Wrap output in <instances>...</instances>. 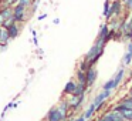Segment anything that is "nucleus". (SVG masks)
<instances>
[{"mask_svg": "<svg viewBox=\"0 0 132 121\" xmlns=\"http://www.w3.org/2000/svg\"><path fill=\"white\" fill-rule=\"evenodd\" d=\"M115 111H118L121 115L123 117V120H128V121H132V108L131 107H126L123 104L115 107Z\"/></svg>", "mask_w": 132, "mask_h": 121, "instance_id": "obj_1", "label": "nucleus"}, {"mask_svg": "<svg viewBox=\"0 0 132 121\" xmlns=\"http://www.w3.org/2000/svg\"><path fill=\"white\" fill-rule=\"evenodd\" d=\"M24 12H26V7L21 6V4H16L14 9H13V19L14 21H23L24 20Z\"/></svg>", "mask_w": 132, "mask_h": 121, "instance_id": "obj_2", "label": "nucleus"}, {"mask_svg": "<svg viewBox=\"0 0 132 121\" xmlns=\"http://www.w3.org/2000/svg\"><path fill=\"white\" fill-rule=\"evenodd\" d=\"M65 115L60 111V108H53L48 112V121H63Z\"/></svg>", "mask_w": 132, "mask_h": 121, "instance_id": "obj_3", "label": "nucleus"}, {"mask_svg": "<svg viewBox=\"0 0 132 121\" xmlns=\"http://www.w3.org/2000/svg\"><path fill=\"white\" fill-rule=\"evenodd\" d=\"M108 97H109V91H108V90H104V91L101 93V94H98V95H97V98L94 100V103H92L91 105L94 107L95 110H97V108H98V105H101V104H102Z\"/></svg>", "mask_w": 132, "mask_h": 121, "instance_id": "obj_4", "label": "nucleus"}, {"mask_svg": "<svg viewBox=\"0 0 132 121\" xmlns=\"http://www.w3.org/2000/svg\"><path fill=\"white\" fill-rule=\"evenodd\" d=\"M6 30H7V34H9L10 39L17 37V34H19V27H17V24H16V21H13L12 24H9V26L6 27Z\"/></svg>", "mask_w": 132, "mask_h": 121, "instance_id": "obj_5", "label": "nucleus"}, {"mask_svg": "<svg viewBox=\"0 0 132 121\" xmlns=\"http://www.w3.org/2000/svg\"><path fill=\"white\" fill-rule=\"evenodd\" d=\"M95 78H97V71H95L94 69H89L88 71H87V74H85V83H87V86H91V84L95 81Z\"/></svg>", "mask_w": 132, "mask_h": 121, "instance_id": "obj_6", "label": "nucleus"}, {"mask_svg": "<svg viewBox=\"0 0 132 121\" xmlns=\"http://www.w3.org/2000/svg\"><path fill=\"white\" fill-rule=\"evenodd\" d=\"M105 117L108 118L109 121H125V120H123V117H122V115H121L118 111L108 112V114H105Z\"/></svg>", "mask_w": 132, "mask_h": 121, "instance_id": "obj_7", "label": "nucleus"}, {"mask_svg": "<svg viewBox=\"0 0 132 121\" xmlns=\"http://www.w3.org/2000/svg\"><path fill=\"white\" fill-rule=\"evenodd\" d=\"M12 16H13V10L10 7H6L3 12H0V24L3 23L4 20H7L9 17H12Z\"/></svg>", "mask_w": 132, "mask_h": 121, "instance_id": "obj_8", "label": "nucleus"}, {"mask_svg": "<svg viewBox=\"0 0 132 121\" xmlns=\"http://www.w3.org/2000/svg\"><path fill=\"white\" fill-rule=\"evenodd\" d=\"M119 9H121V2L118 0V2H114V3L109 6V13L106 17H111L112 14H115V13H119Z\"/></svg>", "mask_w": 132, "mask_h": 121, "instance_id": "obj_9", "label": "nucleus"}, {"mask_svg": "<svg viewBox=\"0 0 132 121\" xmlns=\"http://www.w3.org/2000/svg\"><path fill=\"white\" fill-rule=\"evenodd\" d=\"M75 87H77V86H75L74 81H68L67 86H65V88H64V93H65V94H74Z\"/></svg>", "mask_w": 132, "mask_h": 121, "instance_id": "obj_10", "label": "nucleus"}, {"mask_svg": "<svg viewBox=\"0 0 132 121\" xmlns=\"http://www.w3.org/2000/svg\"><path fill=\"white\" fill-rule=\"evenodd\" d=\"M132 58V43L129 44V51L125 54V57H123V64H129V61H131Z\"/></svg>", "mask_w": 132, "mask_h": 121, "instance_id": "obj_11", "label": "nucleus"}, {"mask_svg": "<svg viewBox=\"0 0 132 121\" xmlns=\"http://www.w3.org/2000/svg\"><path fill=\"white\" fill-rule=\"evenodd\" d=\"M9 34H7V30L6 29H2V34H0V43H7L9 40Z\"/></svg>", "mask_w": 132, "mask_h": 121, "instance_id": "obj_12", "label": "nucleus"}, {"mask_svg": "<svg viewBox=\"0 0 132 121\" xmlns=\"http://www.w3.org/2000/svg\"><path fill=\"white\" fill-rule=\"evenodd\" d=\"M122 75H123V70H119V73L117 74V77L112 78V81H114V87H117L118 84H119V81L122 80Z\"/></svg>", "mask_w": 132, "mask_h": 121, "instance_id": "obj_13", "label": "nucleus"}, {"mask_svg": "<svg viewBox=\"0 0 132 121\" xmlns=\"http://www.w3.org/2000/svg\"><path fill=\"white\" fill-rule=\"evenodd\" d=\"M108 32H109L108 26H102V29H101V33H100V39H104V40H105V37L108 36Z\"/></svg>", "mask_w": 132, "mask_h": 121, "instance_id": "obj_14", "label": "nucleus"}, {"mask_svg": "<svg viewBox=\"0 0 132 121\" xmlns=\"http://www.w3.org/2000/svg\"><path fill=\"white\" fill-rule=\"evenodd\" d=\"M114 88V81H112V78L109 81H106L105 84H104V90H108V91H111V90Z\"/></svg>", "mask_w": 132, "mask_h": 121, "instance_id": "obj_15", "label": "nucleus"}, {"mask_svg": "<svg viewBox=\"0 0 132 121\" xmlns=\"http://www.w3.org/2000/svg\"><path fill=\"white\" fill-rule=\"evenodd\" d=\"M78 80H80L81 84H85V73H84V71L78 73Z\"/></svg>", "mask_w": 132, "mask_h": 121, "instance_id": "obj_16", "label": "nucleus"}, {"mask_svg": "<svg viewBox=\"0 0 132 121\" xmlns=\"http://www.w3.org/2000/svg\"><path fill=\"white\" fill-rule=\"evenodd\" d=\"M17 3L21 4V6H24V7H27V6H30L31 0H17Z\"/></svg>", "mask_w": 132, "mask_h": 121, "instance_id": "obj_17", "label": "nucleus"}, {"mask_svg": "<svg viewBox=\"0 0 132 121\" xmlns=\"http://www.w3.org/2000/svg\"><path fill=\"white\" fill-rule=\"evenodd\" d=\"M122 104H123V105H126V107H131V108H132V97H131V98H125V100L122 101Z\"/></svg>", "mask_w": 132, "mask_h": 121, "instance_id": "obj_18", "label": "nucleus"}, {"mask_svg": "<svg viewBox=\"0 0 132 121\" xmlns=\"http://www.w3.org/2000/svg\"><path fill=\"white\" fill-rule=\"evenodd\" d=\"M109 13V2H105V4H104V16H108Z\"/></svg>", "mask_w": 132, "mask_h": 121, "instance_id": "obj_19", "label": "nucleus"}, {"mask_svg": "<svg viewBox=\"0 0 132 121\" xmlns=\"http://www.w3.org/2000/svg\"><path fill=\"white\" fill-rule=\"evenodd\" d=\"M94 111H95V108H94V107L91 105V107H89L88 110H87V112H85V115H84V117H89V115H91V114H92V112H94Z\"/></svg>", "mask_w": 132, "mask_h": 121, "instance_id": "obj_20", "label": "nucleus"}, {"mask_svg": "<svg viewBox=\"0 0 132 121\" xmlns=\"http://www.w3.org/2000/svg\"><path fill=\"white\" fill-rule=\"evenodd\" d=\"M123 3H125V7H126V9H132V0H125Z\"/></svg>", "mask_w": 132, "mask_h": 121, "instance_id": "obj_21", "label": "nucleus"}, {"mask_svg": "<svg viewBox=\"0 0 132 121\" xmlns=\"http://www.w3.org/2000/svg\"><path fill=\"white\" fill-rule=\"evenodd\" d=\"M100 121H109V120H108V118H106V117H105V115H104V117H102V118H100Z\"/></svg>", "mask_w": 132, "mask_h": 121, "instance_id": "obj_22", "label": "nucleus"}, {"mask_svg": "<svg viewBox=\"0 0 132 121\" xmlns=\"http://www.w3.org/2000/svg\"><path fill=\"white\" fill-rule=\"evenodd\" d=\"M75 121H85V117H80L78 120H75Z\"/></svg>", "mask_w": 132, "mask_h": 121, "instance_id": "obj_23", "label": "nucleus"}, {"mask_svg": "<svg viewBox=\"0 0 132 121\" xmlns=\"http://www.w3.org/2000/svg\"><path fill=\"white\" fill-rule=\"evenodd\" d=\"M0 34H2V27H0Z\"/></svg>", "mask_w": 132, "mask_h": 121, "instance_id": "obj_24", "label": "nucleus"}, {"mask_svg": "<svg viewBox=\"0 0 132 121\" xmlns=\"http://www.w3.org/2000/svg\"><path fill=\"white\" fill-rule=\"evenodd\" d=\"M131 97H132V90H131Z\"/></svg>", "mask_w": 132, "mask_h": 121, "instance_id": "obj_25", "label": "nucleus"}, {"mask_svg": "<svg viewBox=\"0 0 132 121\" xmlns=\"http://www.w3.org/2000/svg\"><path fill=\"white\" fill-rule=\"evenodd\" d=\"M119 2H125V0H119Z\"/></svg>", "mask_w": 132, "mask_h": 121, "instance_id": "obj_26", "label": "nucleus"}, {"mask_svg": "<svg viewBox=\"0 0 132 121\" xmlns=\"http://www.w3.org/2000/svg\"><path fill=\"white\" fill-rule=\"evenodd\" d=\"M131 75H132V73H131Z\"/></svg>", "mask_w": 132, "mask_h": 121, "instance_id": "obj_27", "label": "nucleus"}]
</instances>
